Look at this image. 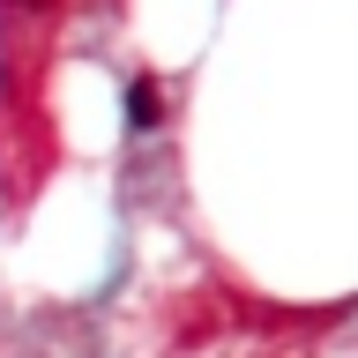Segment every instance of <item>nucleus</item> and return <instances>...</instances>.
Here are the masks:
<instances>
[{"instance_id": "obj_1", "label": "nucleus", "mask_w": 358, "mask_h": 358, "mask_svg": "<svg viewBox=\"0 0 358 358\" xmlns=\"http://www.w3.org/2000/svg\"><path fill=\"white\" fill-rule=\"evenodd\" d=\"M127 127H134V134L164 127V90H157L150 75H134V83H127Z\"/></svg>"}]
</instances>
